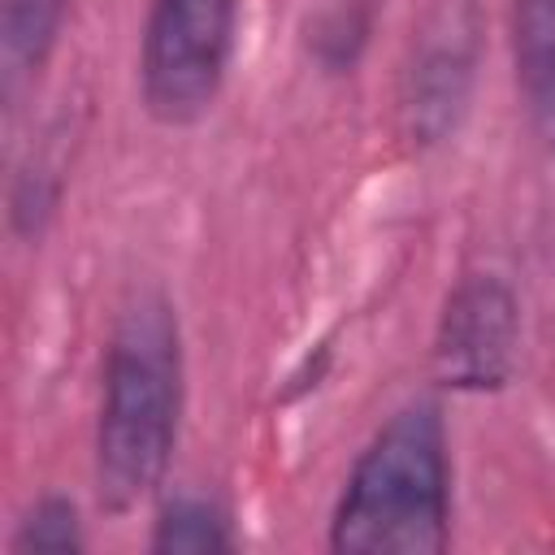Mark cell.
<instances>
[{"label":"cell","instance_id":"8992f818","mask_svg":"<svg viewBox=\"0 0 555 555\" xmlns=\"http://www.w3.org/2000/svg\"><path fill=\"white\" fill-rule=\"evenodd\" d=\"M61 17H65V0H0V52H4L9 91L17 87V78L39 74V65L56 43Z\"/></svg>","mask_w":555,"mask_h":555},{"label":"cell","instance_id":"3957f363","mask_svg":"<svg viewBox=\"0 0 555 555\" xmlns=\"http://www.w3.org/2000/svg\"><path fill=\"white\" fill-rule=\"evenodd\" d=\"M238 0H152L143 26V104L165 126L199 121L230 69Z\"/></svg>","mask_w":555,"mask_h":555},{"label":"cell","instance_id":"5b68a950","mask_svg":"<svg viewBox=\"0 0 555 555\" xmlns=\"http://www.w3.org/2000/svg\"><path fill=\"white\" fill-rule=\"evenodd\" d=\"M512 56L529 126L555 147V0H512Z\"/></svg>","mask_w":555,"mask_h":555},{"label":"cell","instance_id":"9c48e42d","mask_svg":"<svg viewBox=\"0 0 555 555\" xmlns=\"http://www.w3.org/2000/svg\"><path fill=\"white\" fill-rule=\"evenodd\" d=\"M82 546V525L78 507L69 499H39L30 516L13 533V551H78Z\"/></svg>","mask_w":555,"mask_h":555},{"label":"cell","instance_id":"ba28073f","mask_svg":"<svg viewBox=\"0 0 555 555\" xmlns=\"http://www.w3.org/2000/svg\"><path fill=\"white\" fill-rule=\"evenodd\" d=\"M156 551H230V520L221 507L204 503V499H178L160 512L156 533H152Z\"/></svg>","mask_w":555,"mask_h":555},{"label":"cell","instance_id":"277c9868","mask_svg":"<svg viewBox=\"0 0 555 555\" xmlns=\"http://www.w3.org/2000/svg\"><path fill=\"white\" fill-rule=\"evenodd\" d=\"M516 295L499 273L464 278L434 334V369L455 390H499L516 364Z\"/></svg>","mask_w":555,"mask_h":555},{"label":"cell","instance_id":"6da1fadb","mask_svg":"<svg viewBox=\"0 0 555 555\" xmlns=\"http://www.w3.org/2000/svg\"><path fill=\"white\" fill-rule=\"evenodd\" d=\"M182 412V338L160 295H139L113 325L95 429V486L108 512H130L165 477Z\"/></svg>","mask_w":555,"mask_h":555},{"label":"cell","instance_id":"52a82bcc","mask_svg":"<svg viewBox=\"0 0 555 555\" xmlns=\"http://www.w3.org/2000/svg\"><path fill=\"white\" fill-rule=\"evenodd\" d=\"M412 100L408 108L416 113V126L438 134L451 117V108L460 104V87H464V56L455 48H434L421 56L416 74H412Z\"/></svg>","mask_w":555,"mask_h":555},{"label":"cell","instance_id":"7a4b0ae2","mask_svg":"<svg viewBox=\"0 0 555 555\" xmlns=\"http://www.w3.org/2000/svg\"><path fill=\"white\" fill-rule=\"evenodd\" d=\"M447 429L434 403H408L356 460L330 520V546L356 555H429L447 546Z\"/></svg>","mask_w":555,"mask_h":555}]
</instances>
